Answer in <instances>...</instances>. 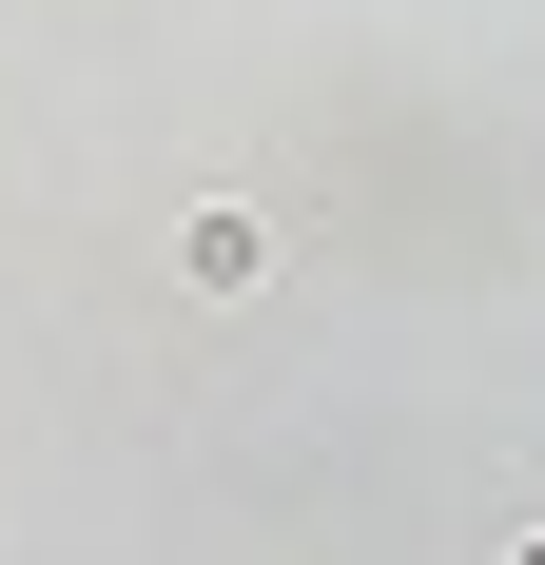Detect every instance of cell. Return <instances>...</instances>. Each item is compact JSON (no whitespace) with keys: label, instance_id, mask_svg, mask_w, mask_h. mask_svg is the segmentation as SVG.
Returning <instances> with one entry per match:
<instances>
[{"label":"cell","instance_id":"obj_2","mask_svg":"<svg viewBox=\"0 0 545 565\" xmlns=\"http://www.w3.org/2000/svg\"><path fill=\"white\" fill-rule=\"evenodd\" d=\"M506 565H545V546H506Z\"/></svg>","mask_w":545,"mask_h":565},{"label":"cell","instance_id":"obj_1","mask_svg":"<svg viewBox=\"0 0 545 565\" xmlns=\"http://www.w3.org/2000/svg\"><path fill=\"white\" fill-rule=\"evenodd\" d=\"M175 274H195V292H254L272 274V215H254V195H195V215H175Z\"/></svg>","mask_w":545,"mask_h":565}]
</instances>
